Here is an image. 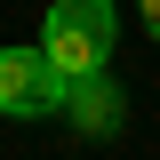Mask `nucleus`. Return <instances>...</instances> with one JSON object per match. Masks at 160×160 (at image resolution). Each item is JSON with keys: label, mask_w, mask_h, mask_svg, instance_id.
Returning a JSON list of instances; mask_svg holds the SVG:
<instances>
[{"label": "nucleus", "mask_w": 160, "mask_h": 160, "mask_svg": "<svg viewBox=\"0 0 160 160\" xmlns=\"http://www.w3.org/2000/svg\"><path fill=\"white\" fill-rule=\"evenodd\" d=\"M112 32H120L112 0H56V8H48V24H40V48H48L72 80H96L104 56H112Z\"/></svg>", "instance_id": "nucleus-1"}, {"label": "nucleus", "mask_w": 160, "mask_h": 160, "mask_svg": "<svg viewBox=\"0 0 160 160\" xmlns=\"http://www.w3.org/2000/svg\"><path fill=\"white\" fill-rule=\"evenodd\" d=\"M64 104H72V72L48 48H0V112L40 120V112H64Z\"/></svg>", "instance_id": "nucleus-2"}, {"label": "nucleus", "mask_w": 160, "mask_h": 160, "mask_svg": "<svg viewBox=\"0 0 160 160\" xmlns=\"http://www.w3.org/2000/svg\"><path fill=\"white\" fill-rule=\"evenodd\" d=\"M144 32H152V40H160V0H144Z\"/></svg>", "instance_id": "nucleus-3"}]
</instances>
